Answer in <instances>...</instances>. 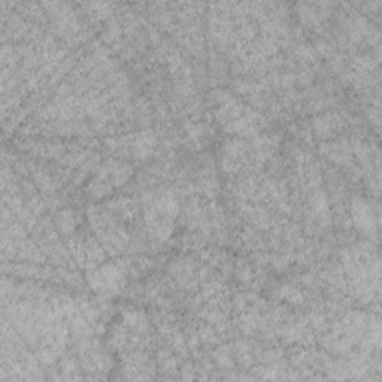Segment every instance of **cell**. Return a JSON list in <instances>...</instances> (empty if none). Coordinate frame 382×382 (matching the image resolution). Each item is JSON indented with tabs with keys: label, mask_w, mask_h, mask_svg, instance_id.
Segmentation results:
<instances>
[{
	"label": "cell",
	"mask_w": 382,
	"mask_h": 382,
	"mask_svg": "<svg viewBox=\"0 0 382 382\" xmlns=\"http://www.w3.org/2000/svg\"><path fill=\"white\" fill-rule=\"evenodd\" d=\"M179 212V203L170 191L157 193L145 203V223L154 238L165 240L172 235L173 221Z\"/></svg>",
	"instance_id": "obj_1"
},
{
	"label": "cell",
	"mask_w": 382,
	"mask_h": 382,
	"mask_svg": "<svg viewBox=\"0 0 382 382\" xmlns=\"http://www.w3.org/2000/svg\"><path fill=\"white\" fill-rule=\"evenodd\" d=\"M87 281L97 294L111 297L118 294L125 285V272L117 264H103L88 271Z\"/></svg>",
	"instance_id": "obj_2"
},
{
	"label": "cell",
	"mask_w": 382,
	"mask_h": 382,
	"mask_svg": "<svg viewBox=\"0 0 382 382\" xmlns=\"http://www.w3.org/2000/svg\"><path fill=\"white\" fill-rule=\"evenodd\" d=\"M351 218L355 227L364 235H375L379 226L378 207L362 198H355L351 203Z\"/></svg>",
	"instance_id": "obj_3"
},
{
	"label": "cell",
	"mask_w": 382,
	"mask_h": 382,
	"mask_svg": "<svg viewBox=\"0 0 382 382\" xmlns=\"http://www.w3.org/2000/svg\"><path fill=\"white\" fill-rule=\"evenodd\" d=\"M133 169L120 160H109L105 165L100 166L97 177L107 181L111 187H121L132 177Z\"/></svg>",
	"instance_id": "obj_4"
},
{
	"label": "cell",
	"mask_w": 382,
	"mask_h": 382,
	"mask_svg": "<svg viewBox=\"0 0 382 382\" xmlns=\"http://www.w3.org/2000/svg\"><path fill=\"white\" fill-rule=\"evenodd\" d=\"M248 146L245 142L239 141V139H233L224 145L223 154H221V165L226 172H238L242 165L247 161L248 156Z\"/></svg>",
	"instance_id": "obj_5"
},
{
	"label": "cell",
	"mask_w": 382,
	"mask_h": 382,
	"mask_svg": "<svg viewBox=\"0 0 382 382\" xmlns=\"http://www.w3.org/2000/svg\"><path fill=\"white\" fill-rule=\"evenodd\" d=\"M127 149L132 153L135 158L145 160L151 157L156 149V137L149 132H141L137 135H133L129 137V142H127Z\"/></svg>",
	"instance_id": "obj_6"
},
{
	"label": "cell",
	"mask_w": 382,
	"mask_h": 382,
	"mask_svg": "<svg viewBox=\"0 0 382 382\" xmlns=\"http://www.w3.org/2000/svg\"><path fill=\"white\" fill-rule=\"evenodd\" d=\"M321 153H324L327 158H330L334 163H348L353 157L354 149L351 148V145L346 141H334V142H329L324 144L321 146Z\"/></svg>",
	"instance_id": "obj_7"
},
{
	"label": "cell",
	"mask_w": 382,
	"mask_h": 382,
	"mask_svg": "<svg viewBox=\"0 0 382 382\" xmlns=\"http://www.w3.org/2000/svg\"><path fill=\"white\" fill-rule=\"evenodd\" d=\"M124 372L129 374L127 378L130 379H144L148 378L146 372H149V362L144 354L133 353L125 358L124 362Z\"/></svg>",
	"instance_id": "obj_8"
},
{
	"label": "cell",
	"mask_w": 382,
	"mask_h": 382,
	"mask_svg": "<svg viewBox=\"0 0 382 382\" xmlns=\"http://www.w3.org/2000/svg\"><path fill=\"white\" fill-rule=\"evenodd\" d=\"M342 127V118L341 115L336 112H330V114H324L321 117H318L314 123V129L318 136L321 137H332L333 135H336L338 130Z\"/></svg>",
	"instance_id": "obj_9"
},
{
	"label": "cell",
	"mask_w": 382,
	"mask_h": 382,
	"mask_svg": "<svg viewBox=\"0 0 382 382\" xmlns=\"http://www.w3.org/2000/svg\"><path fill=\"white\" fill-rule=\"evenodd\" d=\"M55 226L62 233L67 235L76 227V217L72 211H62L55 215Z\"/></svg>",
	"instance_id": "obj_10"
},
{
	"label": "cell",
	"mask_w": 382,
	"mask_h": 382,
	"mask_svg": "<svg viewBox=\"0 0 382 382\" xmlns=\"http://www.w3.org/2000/svg\"><path fill=\"white\" fill-rule=\"evenodd\" d=\"M282 297L285 300H288L290 303H302L303 302V293L294 285H284Z\"/></svg>",
	"instance_id": "obj_11"
}]
</instances>
